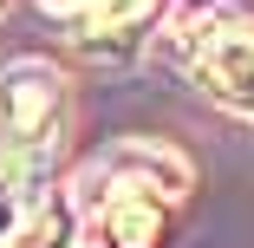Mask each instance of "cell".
I'll return each instance as SVG.
<instances>
[{
	"label": "cell",
	"mask_w": 254,
	"mask_h": 248,
	"mask_svg": "<svg viewBox=\"0 0 254 248\" xmlns=\"http://www.w3.org/2000/svg\"><path fill=\"white\" fill-rule=\"evenodd\" d=\"M65 111V79L46 66V59H20L0 72V131H7V151L20 164H39L46 144L59 131Z\"/></svg>",
	"instance_id": "cell-1"
},
{
	"label": "cell",
	"mask_w": 254,
	"mask_h": 248,
	"mask_svg": "<svg viewBox=\"0 0 254 248\" xmlns=\"http://www.w3.org/2000/svg\"><path fill=\"white\" fill-rule=\"evenodd\" d=\"M163 170H176L170 157L150 170H111V189L98 196V235L111 248H157L163 242V222H170V189H163Z\"/></svg>",
	"instance_id": "cell-2"
},
{
	"label": "cell",
	"mask_w": 254,
	"mask_h": 248,
	"mask_svg": "<svg viewBox=\"0 0 254 248\" xmlns=\"http://www.w3.org/2000/svg\"><path fill=\"white\" fill-rule=\"evenodd\" d=\"M195 85L228 111H254V20H209L189 46Z\"/></svg>",
	"instance_id": "cell-3"
},
{
	"label": "cell",
	"mask_w": 254,
	"mask_h": 248,
	"mask_svg": "<svg viewBox=\"0 0 254 248\" xmlns=\"http://www.w3.org/2000/svg\"><path fill=\"white\" fill-rule=\"evenodd\" d=\"M143 13H150V0H85V7H78V26L85 33H124Z\"/></svg>",
	"instance_id": "cell-4"
},
{
	"label": "cell",
	"mask_w": 254,
	"mask_h": 248,
	"mask_svg": "<svg viewBox=\"0 0 254 248\" xmlns=\"http://www.w3.org/2000/svg\"><path fill=\"white\" fill-rule=\"evenodd\" d=\"M0 248H78V242H72V229H65V222L46 216V222H33V229H13Z\"/></svg>",
	"instance_id": "cell-5"
},
{
	"label": "cell",
	"mask_w": 254,
	"mask_h": 248,
	"mask_svg": "<svg viewBox=\"0 0 254 248\" xmlns=\"http://www.w3.org/2000/svg\"><path fill=\"white\" fill-rule=\"evenodd\" d=\"M20 209H26V203H20V189H13V183H0V242L20 229Z\"/></svg>",
	"instance_id": "cell-6"
},
{
	"label": "cell",
	"mask_w": 254,
	"mask_h": 248,
	"mask_svg": "<svg viewBox=\"0 0 254 248\" xmlns=\"http://www.w3.org/2000/svg\"><path fill=\"white\" fill-rule=\"evenodd\" d=\"M59 7H72V13H78V7H85V0H59Z\"/></svg>",
	"instance_id": "cell-7"
}]
</instances>
